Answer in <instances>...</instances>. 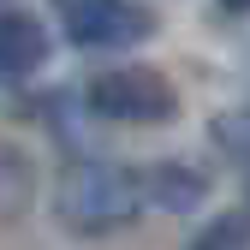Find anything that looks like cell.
Segmentation results:
<instances>
[{
    "instance_id": "1",
    "label": "cell",
    "mask_w": 250,
    "mask_h": 250,
    "mask_svg": "<svg viewBox=\"0 0 250 250\" xmlns=\"http://www.w3.org/2000/svg\"><path fill=\"white\" fill-rule=\"evenodd\" d=\"M143 214V185L137 167L119 161H96V155H78V161L60 167L54 185V221L78 232V238H107L119 227H131Z\"/></svg>"
},
{
    "instance_id": "2",
    "label": "cell",
    "mask_w": 250,
    "mask_h": 250,
    "mask_svg": "<svg viewBox=\"0 0 250 250\" xmlns=\"http://www.w3.org/2000/svg\"><path fill=\"white\" fill-rule=\"evenodd\" d=\"M83 102L107 125H173L179 119V89L155 66H107L89 78Z\"/></svg>"
},
{
    "instance_id": "3",
    "label": "cell",
    "mask_w": 250,
    "mask_h": 250,
    "mask_svg": "<svg viewBox=\"0 0 250 250\" xmlns=\"http://www.w3.org/2000/svg\"><path fill=\"white\" fill-rule=\"evenodd\" d=\"M66 42L83 54H119V48H137L155 36V6L143 0H66Z\"/></svg>"
},
{
    "instance_id": "4",
    "label": "cell",
    "mask_w": 250,
    "mask_h": 250,
    "mask_svg": "<svg viewBox=\"0 0 250 250\" xmlns=\"http://www.w3.org/2000/svg\"><path fill=\"white\" fill-rule=\"evenodd\" d=\"M42 66H48V24L24 6H6L0 12V89L36 78Z\"/></svg>"
},
{
    "instance_id": "5",
    "label": "cell",
    "mask_w": 250,
    "mask_h": 250,
    "mask_svg": "<svg viewBox=\"0 0 250 250\" xmlns=\"http://www.w3.org/2000/svg\"><path fill=\"white\" fill-rule=\"evenodd\" d=\"M137 185H143V208H167V214H191L203 208L208 197V173L203 167H185V161H155V167H137Z\"/></svg>"
},
{
    "instance_id": "6",
    "label": "cell",
    "mask_w": 250,
    "mask_h": 250,
    "mask_svg": "<svg viewBox=\"0 0 250 250\" xmlns=\"http://www.w3.org/2000/svg\"><path fill=\"white\" fill-rule=\"evenodd\" d=\"M36 203V161L24 149H0V227L24 221Z\"/></svg>"
},
{
    "instance_id": "7",
    "label": "cell",
    "mask_w": 250,
    "mask_h": 250,
    "mask_svg": "<svg viewBox=\"0 0 250 250\" xmlns=\"http://www.w3.org/2000/svg\"><path fill=\"white\" fill-rule=\"evenodd\" d=\"M191 250H250V208H227L191 238Z\"/></svg>"
},
{
    "instance_id": "8",
    "label": "cell",
    "mask_w": 250,
    "mask_h": 250,
    "mask_svg": "<svg viewBox=\"0 0 250 250\" xmlns=\"http://www.w3.org/2000/svg\"><path fill=\"white\" fill-rule=\"evenodd\" d=\"M214 137H221V149H227V155L250 161V113H232V119H221V125H214Z\"/></svg>"
},
{
    "instance_id": "9",
    "label": "cell",
    "mask_w": 250,
    "mask_h": 250,
    "mask_svg": "<svg viewBox=\"0 0 250 250\" xmlns=\"http://www.w3.org/2000/svg\"><path fill=\"white\" fill-rule=\"evenodd\" d=\"M221 12H232V18H238V12H250V0H221Z\"/></svg>"
}]
</instances>
